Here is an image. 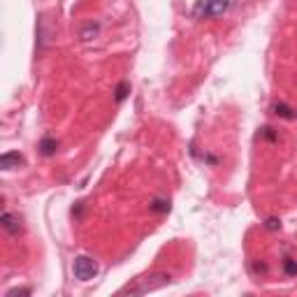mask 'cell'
Listing matches in <instances>:
<instances>
[{"label":"cell","mask_w":297,"mask_h":297,"mask_svg":"<svg viewBox=\"0 0 297 297\" xmlns=\"http://www.w3.org/2000/svg\"><path fill=\"white\" fill-rule=\"evenodd\" d=\"M172 281L170 274H153V277H146L142 279L137 286H126L121 292H132V295H142V292H149V290H158V288L167 286Z\"/></svg>","instance_id":"6da1fadb"},{"label":"cell","mask_w":297,"mask_h":297,"mask_svg":"<svg viewBox=\"0 0 297 297\" xmlns=\"http://www.w3.org/2000/svg\"><path fill=\"white\" fill-rule=\"evenodd\" d=\"M98 269L100 267H98V262L91 256H77L75 262H72V272H75V279H79V281H91V279H96Z\"/></svg>","instance_id":"7a4b0ae2"},{"label":"cell","mask_w":297,"mask_h":297,"mask_svg":"<svg viewBox=\"0 0 297 297\" xmlns=\"http://www.w3.org/2000/svg\"><path fill=\"white\" fill-rule=\"evenodd\" d=\"M227 0H200L195 7H193V16L195 19H212V16H218L227 10Z\"/></svg>","instance_id":"3957f363"},{"label":"cell","mask_w":297,"mask_h":297,"mask_svg":"<svg viewBox=\"0 0 297 297\" xmlns=\"http://www.w3.org/2000/svg\"><path fill=\"white\" fill-rule=\"evenodd\" d=\"M21 165H26V158L21 156L19 151H7V153H3V158H0V167H3L5 172L16 170V167H21Z\"/></svg>","instance_id":"277c9868"},{"label":"cell","mask_w":297,"mask_h":297,"mask_svg":"<svg viewBox=\"0 0 297 297\" xmlns=\"http://www.w3.org/2000/svg\"><path fill=\"white\" fill-rule=\"evenodd\" d=\"M51 40H54V28L47 26V16H40V26H37V49L42 51Z\"/></svg>","instance_id":"5b68a950"},{"label":"cell","mask_w":297,"mask_h":297,"mask_svg":"<svg viewBox=\"0 0 297 297\" xmlns=\"http://www.w3.org/2000/svg\"><path fill=\"white\" fill-rule=\"evenodd\" d=\"M0 223H3V227H5L7 235H12V237H16L21 232V218L16 216V214H12V212L3 214V216H0Z\"/></svg>","instance_id":"8992f818"},{"label":"cell","mask_w":297,"mask_h":297,"mask_svg":"<svg viewBox=\"0 0 297 297\" xmlns=\"http://www.w3.org/2000/svg\"><path fill=\"white\" fill-rule=\"evenodd\" d=\"M56 151H58V140H56V137H51V135L42 137V142H40V153H42V156L51 158Z\"/></svg>","instance_id":"52a82bcc"},{"label":"cell","mask_w":297,"mask_h":297,"mask_svg":"<svg viewBox=\"0 0 297 297\" xmlns=\"http://www.w3.org/2000/svg\"><path fill=\"white\" fill-rule=\"evenodd\" d=\"M98 33H100V24H93V21H91V24H86L84 28L79 31V37H81L84 42H88V40H93V37H96Z\"/></svg>","instance_id":"ba28073f"},{"label":"cell","mask_w":297,"mask_h":297,"mask_svg":"<svg viewBox=\"0 0 297 297\" xmlns=\"http://www.w3.org/2000/svg\"><path fill=\"white\" fill-rule=\"evenodd\" d=\"M272 114L281 116V119H295L297 114H292V109L288 105H283V102H274L272 105Z\"/></svg>","instance_id":"9c48e42d"},{"label":"cell","mask_w":297,"mask_h":297,"mask_svg":"<svg viewBox=\"0 0 297 297\" xmlns=\"http://www.w3.org/2000/svg\"><path fill=\"white\" fill-rule=\"evenodd\" d=\"M149 209L156 214H167L170 212V200H161V197H156V200L149 204Z\"/></svg>","instance_id":"30bf717a"},{"label":"cell","mask_w":297,"mask_h":297,"mask_svg":"<svg viewBox=\"0 0 297 297\" xmlns=\"http://www.w3.org/2000/svg\"><path fill=\"white\" fill-rule=\"evenodd\" d=\"M283 269H286L288 277H297V260L286 258V260H283Z\"/></svg>","instance_id":"8fae6325"},{"label":"cell","mask_w":297,"mask_h":297,"mask_svg":"<svg viewBox=\"0 0 297 297\" xmlns=\"http://www.w3.org/2000/svg\"><path fill=\"white\" fill-rule=\"evenodd\" d=\"M128 91H130V84H128V81H121V84H119V88H116V102L126 100Z\"/></svg>","instance_id":"7c38bea8"},{"label":"cell","mask_w":297,"mask_h":297,"mask_svg":"<svg viewBox=\"0 0 297 297\" xmlns=\"http://www.w3.org/2000/svg\"><path fill=\"white\" fill-rule=\"evenodd\" d=\"M265 227H267V230H281V221H279V218H267V221H265Z\"/></svg>","instance_id":"4fadbf2b"},{"label":"cell","mask_w":297,"mask_h":297,"mask_svg":"<svg viewBox=\"0 0 297 297\" xmlns=\"http://www.w3.org/2000/svg\"><path fill=\"white\" fill-rule=\"evenodd\" d=\"M31 288H12V290H7L5 297H16V295H31Z\"/></svg>","instance_id":"5bb4252c"},{"label":"cell","mask_w":297,"mask_h":297,"mask_svg":"<svg viewBox=\"0 0 297 297\" xmlns=\"http://www.w3.org/2000/svg\"><path fill=\"white\" fill-rule=\"evenodd\" d=\"M251 269H253V274H267V265H265V262L253 260L251 262Z\"/></svg>","instance_id":"9a60e30c"},{"label":"cell","mask_w":297,"mask_h":297,"mask_svg":"<svg viewBox=\"0 0 297 297\" xmlns=\"http://www.w3.org/2000/svg\"><path fill=\"white\" fill-rule=\"evenodd\" d=\"M258 137H265V140H277V132H274V128L267 126V128H262V132Z\"/></svg>","instance_id":"2e32d148"}]
</instances>
